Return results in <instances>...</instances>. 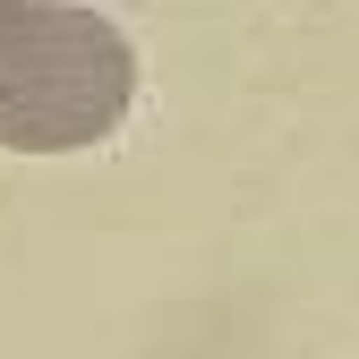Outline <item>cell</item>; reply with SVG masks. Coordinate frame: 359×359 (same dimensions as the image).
<instances>
[{
	"instance_id": "obj_2",
	"label": "cell",
	"mask_w": 359,
	"mask_h": 359,
	"mask_svg": "<svg viewBox=\"0 0 359 359\" xmlns=\"http://www.w3.org/2000/svg\"><path fill=\"white\" fill-rule=\"evenodd\" d=\"M9 9H34V0H0V18H9Z\"/></svg>"
},
{
	"instance_id": "obj_1",
	"label": "cell",
	"mask_w": 359,
	"mask_h": 359,
	"mask_svg": "<svg viewBox=\"0 0 359 359\" xmlns=\"http://www.w3.org/2000/svg\"><path fill=\"white\" fill-rule=\"evenodd\" d=\"M137 52L95 9L34 0L0 18V146L9 154H77L128 120Z\"/></svg>"
}]
</instances>
